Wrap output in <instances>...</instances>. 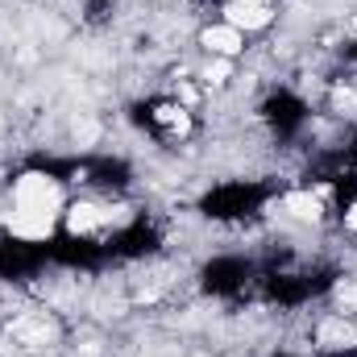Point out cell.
Returning <instances> with one entry per match:
<instances>
[{
    "label": "cell",
    "instance_id": "obj_4",
    "mask_svg": "<svg viewBox=\"0 0 357 357\" xmlns=\"http://www.w3.org/2000/svg\"><path fill=\"white\" fill-rule=\"evenodd\" d=\"M320 345L324 349H349V345H357V328L345 324V320H324L320 324Z\"/></svg>",
    "mask_w": 357,
    "mask_h": 357
},
{
    "label": "cell",
    "instance_id": "obj_5",
    "mask_svg": "<svg viewBox=\"0 0 357 357\" xmlns=\"http://www.w3.org/2000/svg\"><path fill=\"white\" fill-rule=\"evenodd\" d=\"M204 46L216 50V54H237V50H241V29H233V25H216V29L204 33Z\"/></svg>",
    "mask_w": 357,
    "mask_h": 357
},
{
    "label": "cell",
    "instance_id": "obj_10",
    "mask_svg": "<svg viewBox=\"0 0 357 357\" xmlns=\"http://www.w3.org/2000/svg\"><path fill=\"white\" fill-rule=\"evenodd\" d=\"M75 133H79V137H84V142H91V137H96V125H79V129H75Z\"/></svg>",
    "mask_w": 357,
    "mask_h": 357
},
{
    "label": "cell",
    "instance_id": "obj_2",
    "mask_svg": "<svg viewBox=\"0 0 357 357\" xmlns=\"http://www.w3.org/2000/svg\"><path fill=\"white\" fill-rule=\"evenodd\" d=\"M4 225H8V233H13V237H25V241H42V237H50V229H54V216H42V212H25V208H13V212L4 216Z\"/></svg>",
    "mask_w": 357,
    "mask_h": 357
},
{
    "label": "cell",
    "instance_id": "obj_1",
    "mask_svg": "<svg viewBox=\"0 0 357 357\" xmlns=\"http://www.w3.org/2000/svg\"><path fill=\"white\" fill-rule=\"evenodd\" d=\"M13 208H25V212H42V216H54L63 208V187L46 175H21L13 187Z\"/></svg>",
    "mask_w": 357,
    "mask_h": 357
},
{
    "label": "cell",
    "instance_id": "obj_8",
    "mask_svg": "<svg viewBox=\"0 0 357 357\" xmlns=\"http://www.w3.org/2000/svg\"><path fill=\"white\" fill-rule=\"evenodd\" d=\"M158 116H162V121H167V125H178V133H183V129H187V116H183V112H178V108H162V112H158Z\"/></svg>",
    "mask_w": 357,
    "mask_h": 357
},
{
    "label": "cell",
    "instance_id": "obj_7",
    "mask_svg": "<svg viewBox=\"0 0 357 357\" xmlns=\"http://www.w3.org/2000/svg\"><path fill=\"white\" fill-rule=\"evenodd\" d=\"M100 220H104V212H100L96 204H75V208L67 212V225H71V233H91Z\"/></svg>",
    "mask_w": 357,
    "mask_h": 357
},
{
    "label": "cell",
    "instance_id": "obj_11",
    "mask_svg": "<svg viewBox=\"0 0 357 357\" xmlns=\"http://www.w3.org/2000/svg\"><path fill=\"white\" fill-rule=\"evenodd\" d=\"M345 220H349V229H354V233H357V204H354V208H349V216H345Z\"/></svg>",
    "mask_w": 357,
    "mask_h": 357
},
{
    "label": "cell",
    "instance_id": "obj_9",
    "mask_svg": "<svg viewBox=\"0 0 357 357\" xmlns=\"http://www.w3.org/2000/svg\"><path fill=\"white\" fill-rule=\"evenodd\" d=\"M208 79H212V84H225V79H229V63H212V67H208Z\"/></svg>",
    "mask_w": 357,
    "mask_h": 357
},
{
    "label": "cell",
    "instance_id": "obj_3",
    "mask_svg": "<svg viewBox=\"0 0 357 357\" xmlns=\"http://www.w3.org/2000/svg\"><path fill=\"white\" fill-rule=\"evenodd\" d=\"M225 17H229L233 29H262V25H270V8L262 0H233L225 8Z\"/></svg>",
    "mask_w": 357,
    "mask_h": 357
},
{
    "label": "cell",
    "instance_id": "obj_6",
    "mask_svg": "<svg viewBox=\"0 0 357 357\" xmlns=\"http://www.w3.org/2000/svg\"><path fill=\"white\" fill-rule=\"evenodd\" d=\"M282 208L295 216V220H320V195H307V191H291L282 199Z\"/></svg>",
    "mask_w": 357,
    "mask_h": 357
}]
</instances>
